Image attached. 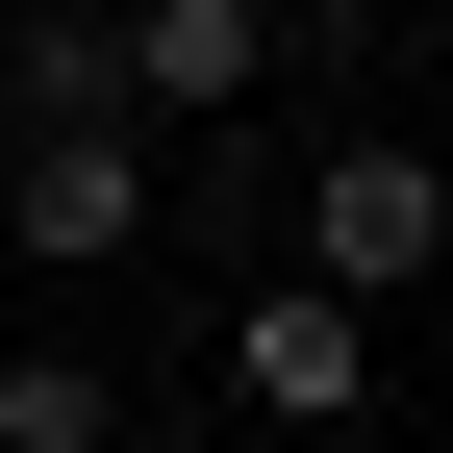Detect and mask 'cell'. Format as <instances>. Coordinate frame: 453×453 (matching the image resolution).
Here are the masks:
<instances>
[{
    "label": "cell",
    "instance_id": "cell-5",
    "mask_svg": "<svg viewBox=\"0 0 453 453\" xmlns=\"http://www.w3.org/2000/svg\"><path fill=\"white\" fill-rule=\"evenodd\" d=\"M0 76H26V127H127V0H26Z\"/></svg>",
    "mask_w": 453,
    "mask_h": 453
},
{
    "label": "cell",
    "instance_id": "cell-7",
    "mask_svg": "<svg viewBox=\"0 0 453 453\" xmlns=\"http://www.w3.org/2000/svg\"><path fill=\"white\" fill-rule=\"evenodd\" d=\"M0 151H26V76H0Z\"/></svg>",
    "mask_w": 453,
    "mask_h": 453
},
{
    "label": "cell",
    "instance_id": "cell-1",
    "mask_svg": "<svg viewBox=\"0 0 453 453\" xmlns=\"http://www.w3.org/2000/svg\"><path fill=\"white\" fill-rule=\"evenodd\" d=\"M303 277H327V303H428V277H453V177H428V151L403 127H353V151H327V177H303Z\"/></svg>",
    "mask_w": 453,
    "mask_h": 453
},
{
    "label": "cell",
    "instance_id": "cell-3",
    "mask_svg": "<svg viewBox=\"0 0 453 453\" xmlns=\"http://www.w3.org/2000/svg\"><path fill=\"white\" fill-rule=\"evenodd\" d=\"M226 403L252 428H353L378 403V327L327 303V277H252V303H226Z\"/></svg>",
    "mask_w": 453,
    "mask_h": 453
},
{
    "label": "cell",
    "instance_id": "cell-6",
    "mask_svg": "<svg viewBox=\"0 0 453 453\" xmlns=\"http://www.w3.org/2000/svg\"><path fill=\"white\" fill-rule=\"evenodd\" d=\"M0 453H127V378L101 353H0Z\"/></svg>",
    "mask_w": 453,
    "mask_h": 453
},
{
    "label": "cell",
    "instance_id": "cell-2",
    "mask_svg": "<svg viewBox=\"0 0 453 453\" xmlns=\"http://www.w3.org/2000/svg\"><path fill=\"white\" fill-rule=\"evenodd\" d=\"M151 202H177V177H151V127H26V151H0V226H26L50 277H127Z\"/></svg>",
    "mask_w": 453,
    "mask_h": 453
},
{
    "label": "cell",
    "instance_id": "cell-4",
    "mask_svg": "<svg viewBox=\"0 0 453 453\" xmlns=\"http://www.w3.org/2000/svg\"><path fill=\"white\" fill-rule=\"evenodd\" d=\"M277 0H127V127H252Z\"/></svg>",
    "mask_w": 453,
    "mask_h": 453
}]
</instances>
